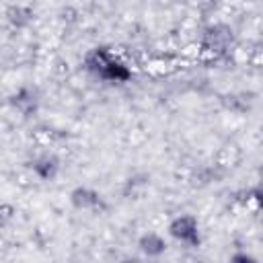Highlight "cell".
<instances>
[{
  "label": "cell",
  "instance_id": "6",
  "mask_svg": "<svg viewBox=\"0 0 263 263\" xmlns=\"http://www.w3.org/2000/svg\"><path fill=\"white\" fill-rule=\"evenodd\" d=\"M259 177H261V183H263V166L259 168Z\"/></svg>",
  "mask_w": 263,
  "mask_h": 263
},
{
  "label": "cell",
  "instance_id": "5",
  "mask_svg": "<svg viewBox=\"0 0 263 263\" xmlns=\"http://www.w3.org/2000/svg\"><path fill=\"white\" fill-rule=\"evenodd\" d=\"M255 201L259 203V208H263V189H257L255 191Z\"/></svg>",
  "mask_w": 263,
  "mask_h": 263
},
{
  "label": "cell",
  "instance_id": "2",
  "mask_svg": "<svg viewBox=\"0 0 263 263\" xmlns=\"http://www.w3.org/2000/svg\"><path fill=\"white\" fill-rule=\"evenodd\" d=\"M164 240L158 236V234H144L142 238H140V249L146 253V255H160L162 251H164Z\"/></svg>",
  "mask_w": 263,
  "mask_h": 263
},
{
  "label": "cell",
  "instance_id": "4",
  "mask_svg": "<svg viewBox=\"0 0 263 263\" xmlns=\"http://www.w3.org/2000/svg\"><path fill=\"white\" fill-rule=\"evenodd\" d=\"M41 164H43V166H39V164H37L39 175H41V177H49V175L53 173V166H55V164H53V160H43Z\"/></svg>",
  "mask_w": 263,
  "mask_h": 263
},
{
  "label": "cell",
  "instance_id": "3",
  "mask_svg": "<svg viewBox=\"0 0 263 263\" xmlns=\"http://www.w3.org/2000/svg\"><path fill=\"white\" fill-rule=\"evenodd\" d=\"M97 201H99V199H97V193H92V191H88V189H76V191L72 193V203H74L76 208L86 210V208H92Z\"/></svg>",
  "mask_w": 263,
  "mask_h": 263
},
{
  "label": "cell",
  "instance_id": "1",
  "mask_svg": "<svg viewBox=\"0 0 263 263\" xmlns=\"http://www.w3.org/2000/svg\"><path fill=\"white\" fill-rule=\"evenodd\" d=\"M171 234L177 238V240H183V242H189V245H195L199 240V234H197V224L193 218L189 216H183V218H177L173 224H171Z\"/></svg>",
  "mask_w": 263,
  "mask_h": 263
}]
</instances>
